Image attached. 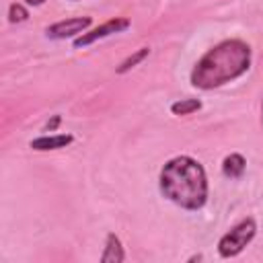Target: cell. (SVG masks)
I'll return each instance as SVG.
<instances>
[{
    "mask_svg": "<svg viewBox=\"0 0 263 263\" xmlns=\"http://www.w3.org/2000/svg\"><path fill=\"white\" fill-rule=\"evenodd\" d=\"M251 66V47L240 39H226L214 45L191 70V84L203 90L218 88L238 76Z\"/></svg>",
    "mask_w": 263,
    "mask_h": 263,
    "instance_id": "6da1fadb",
    "label": "cell"
},
{
    "mask_svg": "<svg viewBox=\"0 0 263 263\" xmlns=\"http://www.w3.org/2000/svg\"><path fill=\"white\" fill-rule=\"evenodd\" d=\"M160 193L183 210H199L208 201V179L203 166L191 156L171 158L158 177Z\"/></svg>",
    "mask_w": 263,
    "mask_h": 263,
    "instance_id": "7a4b0ae2",
    "label": "cell"
},
{
    "mask_svg": "<svg viewBox=\"0 0 263 263\" xmlns=\"http://www.w3.org/2000/svg\"><path fill=\"white\" fill-rule=\"evenodd\" d=\"M255 232H257V224H255L253 218L240 220L236 226H232L218 240V253H220V257L230 259V257H236L238 253H242L245 247L255 238Z\"/></svg>",
    "mask_w": 263,
    "mask_h": 263,
    "instance_id": "3957f363",
    "label": "cell"
},
{
    "mask_svg": "<svg viewBox=\"0 0 263 263\" xmlns=\"http://www.w3.org/2000/svg\"><path fill=\"white\" fill-rule=\"evenodd\" d=\"M127 27H129V21H127V18L115 16V18L103 23L101 27H97V29H92V31H88V33H82L80 37H76V39H74V47L90 45V43H95V41H99V39H105V37H109V35H113V33H121V31H125Z\"/></svg>",
    "mask_w": 263,
    "mask_h": 263,
    "instance_id": "277c9868",
    "label": "cell"
},
{
    "mask_svg": "<svg viewBox=\"0 0 263 263\" xmlns=\"http://www.w3.org/2000/svg\"><path fill=\"white\" fill-rule=\"evenodd\" d=\"M92 18L90 16H76V18H66V21H60L51 27L45 29V35L49 39H68V37H74L78 33H84L88 27H90Z\"/></svg>",
    "mask_w": 263,
    "mask_h": 263,
    "instance_id": "5b68a950",
    "label": "cell"
},
{
    "mask_svg": "<svg viewBox=\"0 0 263 263\" xmlns=\"http://www.w3.org/2000/svg\"><path fill=\"white\" fill-rule=\"evenodd\" d=\"M74 136L72 134H58V136H41L31 140V148L33 150H58V148H66L68 144H72Z\"/></svg>",
    "mask_w": 263,
    "mask_h": 263,
    "instance_id": "8992f818",
    "label": "cell"
},
{
    "mask_svg": "<svg viewBox=\"0 0 263 263\" xmlns=\"http://www.w3.org/2000/svg\"><path fill=\"white\" fill-rule=\"evenodd\" d=\"M125 259V253H123V247H121V240L111 232L107 234V240H105V251L101 255V263H121Z\"/></svg>",
    "mask_w": 263,
    "mask_h": 263,
    "instance_id": "52a82bcc",
    "label": "cell"
},
{
    "mask_svg": "<svg viewBox=\"0 0 263 263\" xmlns=\"http://www.w3.org/2000/svg\"><path fill=\"white\" fill-rule=\"evenodd\" d=\"M245 166H247L245 156L234 152V154H230V156L224 158V162H222V173H224V177H228V179H238V177H242Z\"/></svg>",
    "mask_w": 263,
    "mask_h": 263,
    "instance_id": "ba28073f",
    "label": "cell"
},
{
    "mask_svg": "<svg viewBox=\"0 0 263 263\" xmlns=\"http://www.w3.org/2000/svg\"><path fill=\"white\" fill-rule=\"evenodd\" d=\"M201 109V101L199 99H181V101H175L171 105V111L175 115H189L193 111Z\"/></svg>",
    "mask_w": 263,
    "mask_h": 263,
    "instance_id": "9c48e42d",
    "label": "cell"
},
{
    "mask_svg": "<svg viewBox=\"0 0 263 263\" xmlns=\"http://www.w3.org/2000/svg\"><path fill=\"white\" fill-rule=\"evenodd\" d=\"M148 53H150V47H140L138 51H134L127 60H123V62L117 66V74H125L127 70H132L134 66H138V64H140Z\"/></svg>",
    "mask_w": 263,
    "mask_h": 263,
    "instance_id": "30bf717a",
    "label": "cell"
},
{
    "mask_svg": "<svg viewBox=\"0 0 263 263\" xmlns=\"http://www.w3.org/2000/svg\"><path fill=\"white\" fill-rule=\"evenodd\" d=\"M27 16H29V12H27V8L23 6V4H10V8H8V21L14 25V23H23V21H27Z\"/></svg>",
    "mask_w": 263,
    "mask_h": 263,
    "instance_id": "8fae6325",
    "label": "cell"
},
{
    "mask_svg": "<svg viewBox=\"0 0 263 263\" xmlns=\"http://www.w3.org/2000/svg\"><path fill=\"white\" fill-rule=\"evenodd\" d=\"M60 119H62L60 115H53V117H51V121H47V125H45V132H53V129L60 125Z\"/></svg>",
    "mask_w": 263,
    "mask_h": 263,
    "instance_id": "7c38bea8",
    "label": "cell"
},
{
    "mask_svg": "<svg viewBox=\"0 0 263 263\" xmlns=\"http://www.w3.org/2000/svg\"><path fill=\"white\" fill-rule=\"evenodd\" d=\"M45 0H25V4H29V6H39V4H43Z\"/></svg>",
    "mask_w": 263,
    "mask_h": 263,
    "instance_id": "4fadbf2b",
    "label": "cell"
}]
</instances>
